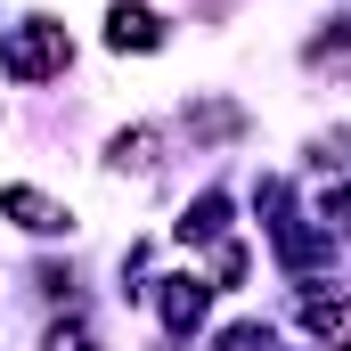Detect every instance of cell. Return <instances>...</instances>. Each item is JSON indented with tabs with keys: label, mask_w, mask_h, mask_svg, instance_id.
I'll return each mask as SVG.
<instances>
[{
	"label": "cell",
	"mask_w": 351,
	"mask_h": 351,
	"mask_svg": "<svg viewBox=\"0 0 351 351\" xmlns=\"http://www.w3.org/2000/svg\"><path fill=\"white\" fill-rule=\"evenodd\" d=\"M66 66H74V33L58 16H25V25L0 33V74L8 82H58Z\"/></svg>",
	"instance_id": "6da1fadb"
},
{
	"label": "cell",
	"mask_w": 351,
	"mask_h": 351,
	"mask_svg": "<svg viewBox=\"0 0 351 351\" xmlns=\"http://www.w3.org/2000/svg\"><path fill=\"white\" fill-rule=\"evenodd\" d=\"M262 213H269V237H278V262L286 269H319L335 245H327V229H311L294 204H286V180H262Z\"/></svg>",
	"instance_id": "7a4b0ae2"
},
{
	"label": "cell",
	"mask_w": 351,
	"mask_h": 351,
	"mask_svg": "<svg viewBox=\"0 0 351 351\" xmlns=\"http://www.w3.org/2000/svg\"><path fill=\"white\" fill-rule=\"evenodd\" d=\"M164 41H172V25H164L147 0H114V8H106V49H114V58H147V49H164Z\"/></svg>",
	"instance_id": "3957f363"
},
{
	"label": "cell",
	"mask_w": 351,
	"mask_h": 351,
	"mask_svg": "<svg viewBox=\"0 0 351 351\" xmlns=\"http://www.w3.org/2000/svg\"><path fill=\"white\" fill-rule=\"evenodd\" d=\"M294 319L319 335V351H351V294H343V286H302Z\"/></svg>",
	"instance_id": "277c9868"
},
{
	"label": "cell",
	"mask_w": 351,
	"mask_h": 351,
	"mask_svg": "<svg viewBox=\"0 0 351 351\" xmlns=\"http://www.w3.org/2000/svg\"><path fill=\"white\" fill-rule=\"evenodd\" d=\"M204 302H213L204 278H156V319H164V335H196V327H204Z\"/></svg>",
	"instance_id": "5b68a950"
},
{
	"label": "cell",
	"mask_w": 351,
	"mask_h": 351,
	"mask_svg": "<svg viewBox=\"0 0 351 351\" xmlns=\"http://www.w3.org/2000/svg\"><path fill=\"white\" fill-rule=\"evenodd\" d=\"M0 213H8L25 237H66V229H74V213H66L58 196H41V188H0Z\"/></svg>",
	"instance_id": "8992f818"
},
{
	"label": "cell",
	"mask_w": 351,
	"mask_h": 351,
	"mask_svg": "<svg viewBox=\"0 0 351 351\" xmlns=\"http://www.w3.org/2000/svg\"><path fill=\"white\" fill-rule=\"evenodd\" d=\"M221 229H229V196H221V188H204V196L180 213V245H213Z\"/></svg>",
	"instance_id": "52a82bcc"
},
{
	"label": "cell",
	"mask_w": 351,
	"mask_h": 351,
	"mask_svg": "<svg viewBox=\"0 0 351 351\" xmlns=\"http://www.w3.org/2000/svg\"><path fill=\"white\" fill-rule=\"evenodd\" d=\"M302 66H327V74H351V16H335V25H319V33L302 41Z\"/></svg>",
	"instance_id": "ba28073f"
},
{
	"label": "cell",
	"mask_w": 351,
	"mask_h": 351,
	"mask_svg": "<svg viewBox=\"0 0 351 351\" xmlns=\"http://www.w3.org/2000/svg\"><path fill=\"white\" fill-rule=\"evenodd\" d=\"M188 131H196V139H237L245 114H237L229 98H188Z\"/></svg>",
	"instance_id": "9c48e42d"
},
{
	"label": "cell",
	"mask_w": 351,
	"mask_h": 351,
	"mask_svg": "<svg viewBox=\"0 0 351 351\" xmlns=\"http://www.w3.org/2000/svg\"><path fill=\"white\" fill-rule=\"evenodd\" d=\"M106 164H114V172H156V131H147V123H131V131H114V147H106Z\"/></svg>",
	"instance_id": "30bf717a"
},
{
	"label": "cell",
	"mask_w": 351,
	"mask_h": 351,
	"mask_svg": "<svg viewBox=\"0 0 351 351\" xmlns=\"http://www.w3.org/2000/svg\"><path fill=\"white\" fill-rule=\"evenodd\" d=\"M41 351H98V335H90L82 319H58V327H49V343Z\"/></svg>",
	"instance_id": "8fae6325"
},
{
	"label": "cell",
	"mask_w": 351,
	"mask_h": 351,
	"mask_svg": "<svg viewBox=\"0 0 351 351\" xmlns=\"http://www.w3.org/2000/svg\"><path fill=\"white\" fill-rule=\"evenodd\" d=\"M221 351H278V343H269V327H254V319H237V327L221 335Z\"/></svg>",
	"instance_id": "7c38bea8"
},
{
	"label": "cell",
	"mask_w": 351,
	"mask_h": 351,
	"mask_svg": "<svg viewBox=\"0 0 351 351\" xmlns=\"http://www.w3.org/2000/svg\"><path fill=\"white\" fill-rule=\"evenodd\" d=\"M319 221H335V229H343V237H351V188H343V180H335V188L319 196Z\"/></svg>",
	"instance_id": "4fadbf2b"
},
{
	"label": "cell",
	"mask_w": 351,
	"mask_h": 351,
	"mask_svg": "<svg viewBox=\"0 0 351 351\" xmlns=\"http://www.w3.org/2000/svg\"><path fill=\"white\" fill-rule=\"evenodd\" d=\"M237 278H245V245H221L213 254V286H237Z\"/></svg>",
	"instance_id": "5bb4252c"
},
{
	"label": "cell",
	"mask_w": 351,
	"mask_h": 351,
	"mask_svg": "<svg viewBox=\"0 0 351 351\" xmlns=\"http://www.w3.org/2000/svg\"><path fill=\"white\" fill-rule=\"evenodd\" d=\"M204 8H229V0H204Z\"/></svg>",
	"instance_id": "9a60e30c"
}]
</instances>
